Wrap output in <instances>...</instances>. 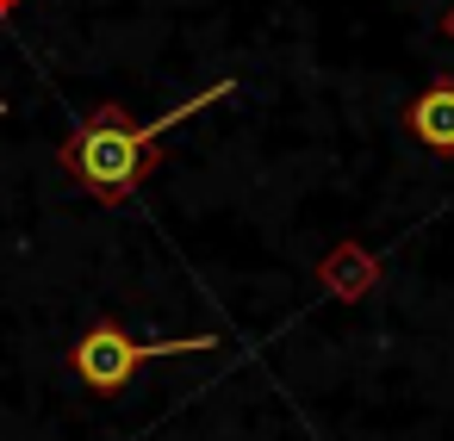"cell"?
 <instances>
[{"label": "cell", "mask_w": 454, "mask_h": 441, "mask_svg": "<svg viewBox=\"0 0 454 441\" xmlns=\"http://www.w3.org/2000/svg\"><path fill=\"white\" fill-rule=\"evenodd\" d=\"M0 119H7V100H0Z\"/></svg>", "instance_id": "5b68a950"}, {"label": "cell", "mask_w": 454, "mask_h": 441, "mask_svg": "<svg viewBox=\"0 0 454 441\" xmlns=\"http://www.w3.org/2000/svg\"><path fill=\"white\" fill-rule=\"evenodd\" d=\"M231 94H237V81L224 75V81H212V88L175 100V106L156 112V119H131L125 106H100V112L63 143V168H69V181H82V187L100 193L106 205H125V199L144 187V174L156 168V143H162L175 125H187L193 112H206V106H218V100H231Z\"/></svg>", "instance_id": "6da1fadb"}, {"label": "cell", "mask_w": 454, "mask_h": 441, "mask_svg": "<svg viewBox=\"0 0 454 441\" xmlns=\"http://www.w3.org/2000/svg\"><path fill=\"white\" fill-rule=\"evenodd\" d=\"M193 348H212V336H181V342H144V336H131L125 323H94V329H82L75 336V348H69V367H75V379L88 385V391H125L131 379H137V367L144 360H168V354H193Z\"/></svg>", "instance_id": "7a4b0ae2"}, {"label": "cell", "mask_w": 454, "mask_h": 441, "mask_svg": "<svg viewBox=\"0 0 454 441\" xmlns=\"http://www.w3.org/2000/svg\"><path fill=\"white\" fill-rule=\"evenodd\" d=\"M442 38H448V44H454V7H448V13H442Z\"/></svg>", "instance_id": "277c9868"}, {"label": "cell", "mask_w": 454, "mask_h": 441, "mask_svg": "<svg viewBox=\"0 0 454 441\" xmlns=\"http://www.w3.org/2000/svg\"><path fill=\"white\" fill-rule=\"evenodd\" d=\"M404 125H411V137H417L423 150L454 156V88H448V81L423 88V94L411 100V112H404Z\"/></svg>", "instance_id": "3957f363"}]
</instances>
